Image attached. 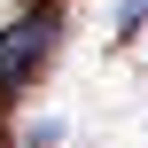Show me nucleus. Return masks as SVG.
I'll use <instances>...</instances> for the list:
<instances>
[{
	"label": "nucleus",
	"mask_w": 148,
	"mask_h": 148,
	"mask_svg": "<svg viewBox=\"0 0 148 148\" xmlns=\"http://www.w3.org/2000/svg\"><path fill=\"white\" fill-rule=\"evenodd\" d=\"M47 55H55V8L16 16V23L0 31V101H16V94L47 70Z\"/></svg>",
	"instance_id": "1"
},
{
	"label": "nucleus",
	"mask_w": 148,
	"mask_h": 148,
	"mask_svg": "<svg viewBox=\"0 0 148 148\" xmlns=\"http://www.w3.org/2000/svg\"><path fill=\"white\" fill-rule=\"evenodd\" d=\"M148 23V0H117V31H140Z\"/></svg>",
	"instance_id": "2"
},
{
	"label": "nucleus",
	"mask_w": 148,
	"mask_h": 148,
	"mask_svg": "<svg viewBox=\"0 0 148 148\" xmlns=\"http://www.w3.org/2000/svg\"><path fill=\"white\" fill-rule=\"evenodd\" d=\"M55 140H62L55 125H31V133H23V148H55Z\"/></svg>",
	"instance_id": "3"
}]
</instances>
